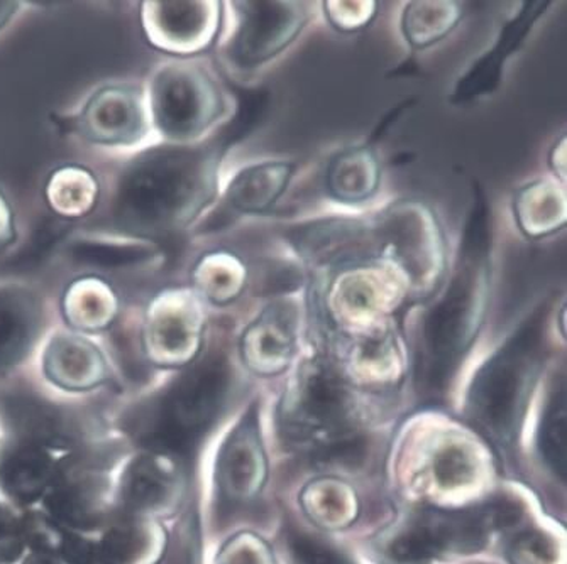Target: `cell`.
<instances>
[{
  "mask_svg": "<svg viewBox=\"0 0 567 564\" xmlns=\"http://www.w3.org/2000/svg\"><path fill=\"white\" fill-rule=\"evenodd\" d=\"M54 477L56 468L43 448L19 443L0 457V487L22 504L43 497Z\"/></svg>",
  "mask_w": 567,
  "mask_h": 564,
  "instance_id": "27",
  "label": "cell"
},
{
  "mask_svg": "<svg viewBox=\"0 0 567 564\" xmlns=\"http://www.w3.org/2000/svg\"><path fill=\"white\" fill-rule=\"evenodd\" d=\"M19 240L18 215L6 191L0 188V255L8 254Z\"/></svg>",
  "mask_w": 567,
  "mask_h": 564,
  "instance_id": "41",
  "label": "cell"
},
{
  "mask_svg": "<svg viewBox=\"0 0 567 564\" xmlns=\"http://www.w3.org/2000/svg\"><path fill=\"white\" fill-rule=\"evenodd\" d=\"M123 313V301L104 275H76L58 300L63 325L80 335H105Z\"/></svg>",
  "mask_w": 567,
  "mask_h": 564,
  "instance_id": "19",
  "label": "cell"
},
{
  "mask_svg": "<svg viewBox=\"0 0 567 564\" xmlns=\"http://www.w3.org/2000/svg\"><path fill=\"white\" fill-rule=\"evenodd\" d=\"M383 282V279L363 271V268L342 275L334 293L336 307H342L349 316L352 313H355V316L373 315L380 307H390L393 294L388 293Z\"/></svg>",
  "mask_w": 567,
  "mask_h": 564,
  "instance_id": "31",
  "label": "cell"
},
{
  "mask_svg": "<svg viewBox=\"0 0 567 564\" xmlns=\"http://www.w3.org/2000/svg\"><path fill=\"white\" fill-rule=\"evenodd\" d=\"M381 169L371 146H355L336 154L326 171V188L339 203L370 200L380 186Z\"/></svg>",
  "mask_w": 567,
  "mask_h": 564,
  "instance_id": "26",
  "label": "cell"
},
{
  "mask_svg": "<svg viewBox=\"0 0 567 564\" xmlns=\"http://www.w3.org/2000/svg\"><path fill=\"white\" fill-rule=\"evenodd\" d=\"M547 316L543 303L483 364L467 393V419L499 448L514 443L546 362Z\"/></svg>",
  "mask_w": 567,
  "mask_h": 564,
  "instance_id": "3",
  "label": "cell"
},
{
  "mask_svg": "<svg viewBox=\"0 0 567 564\" xmlns=\"http://www.w3.org/2000/svg\"><path fill=\"white\" fill-rule=\"evenodd\" d=\"M43 374L60 389L92 390L111 379L107 355L92 336L69 328L56 330L48 336L43 348Z\"/></svg>",
  "mask_w": 567,
  "mask_h": 564,
  "instance_id": "17",
  "label": "cell"
},
{
  "mask_svg": "<svg viewBox=\"0 0 567 564\" xmlns=\"http://www.w3.org/2000/svg\"><path fill=\"white\" fill-rule=\"evenodd\" d=\"M266 476L265 453L255 412H248L230 435L217 461L220 497L229 505L246 504L261 490Z\"/></svg>",
  "mask_w": 567,
  "mask_h": 564,
  "instance_id": "18",
  "label": "cell"
},
{
  "mask_svg": "<svg viewBox=\"0 0 567 564\" xmlns=\"http://www.w3.org/2000/svg\"><path fill=\"white\" fill-rule=\"evenodd\" d=\"M285 543L291 564H352L334 547L297 529H288Z\"/></svg>",
  "mask_w": 567,
  "mask_h": 564,
  "instance_id": "36",
  "label": "cell"
},
{
  "mask_svg": "<svg viewBox=\"0 0 567 564\" xmlns=\"http://www.w3.org/2000/svg\"><path fill=\"white\" fill-rule=\"evenodd\" d=\"M326 15L342 33H352L370 25L377 15V2H323Z\"/></svg>",
  "mask_w": 567,
  "mask_h": 564,
  "instance_id": "37",
  "label": "cell"
},
{
  "mask_svg": "<svg viewBox=\"0 0 567 564\" xmlns=\"http://www.w3.org/2000/svg\"><path fill=\"white\" fill-rule=\"evenodd\" d=\"M230 146L219 129L204 143H155L126 156L102 197L111 230L165 246L194 229L219 198Z\"/></svg>",
  "mask_w": 567,
  "mask_h": 564,
  "instance_id": "1",
  "label": "cell"
},
{
  "mask_svg": "<svg viewBox=\"0 0 567 564\" xmlns=\"http://www.w3.org/2000/svg\"><path fill=\"white\" fill-rule=\"evenodd\" d=\"M230 384L233 368L226 354L202 351L144 415L143 440L156 453H185L223 411Z\"/></svg>",
  "mask_w": 567,
  "mask_h": 564,
  "instance_id": "5",
  "label": "cell"
},
{
  "mask_svg": "<svg viewBox=\"0 0 567 564\" xmlns=\"http://www.w3.org/2000/svg\"><path fill=\"white\" fill-rule=\"evenodd\" d=\"M50 121L60 136L124 156L158 143L143 83H102L75 107L51 114Z\"/></svg>",
  "mask_w": 567,
  "mask_h": 564,
  "instance_id": "6",
  "label": "cell"
},
{
  "mask_svg": "<svg viewBox=\"0 0 567 564\" xmlns=\"http://www.w3.org/2000/svg\"><path fill=\"white\" fill-rule=\"evenodd\" d=\"M351 397L339 372L326 358L307 362L288 394L281 412L284 431L291 440L319 438L313 453L358 435L349 422Z\"/></svg>",
  "mask_w": 567,
  "mask_h": 564,
  "instance_id": "9",
  "label": "cell"
},
{
  "mask_svg": "<svg viewBox=\"0 0 567 564\" xmlns=\"http://www.w3.org/2000/svg\"><path fill=\"white\" fill-rule=\"evenodd\" d=\"M104 186L97 173L89 166H56L48 173L43 182V198L48 210L65 222L85 220L101 208Z\"/></svg>",
  "mask_w": 567,
  "mask_h": 564,
  "instance_id": "23",
  "label": "cell"
},
{
  "mask_svg": "<svg viewBox=\"0 0 567 564\" xmlns=\"http://www.w3.org/2000/svg\"><path fill=\"white\" fill-rule=\"evenodd\" d=\"M181 493V472L166 453L144 455L131 461L121 483V502L133 514H156Z\"/></svg>",
  "mask_w": 567,
  "mask_h": 564,
  "instance_id": "21",
  "label": "cell"
},
{
  "mask_svg": "<svg viewBox=\"0 0 567 564\" xmlns=\"http://www.w3.org/2000/svg\"><path fill=\"white\" fill-rule=\"evenodd\" d=\"M566 443V390L560 387V389L554 390L546 412H544L543 426L539 429V450L547 467L563 480H566L567 476Z\"/></svg>",
  "mask_w": 567,
  "mask_h": 564,
  "instance_id": "32",
  "label": "cell"
},
{
  "mask_svg": "<svg viewBox=\"0 0 567 564\" xmlns=\"http://www.w3.org/2000/svg\"><path fill=\"white\" fill-rule=\"evenodd\" d=\"M255 296H281L295 293L303 284V272L298 265L285 261L259 262L258 268L248 278Z\"/></svg>",
  "mask_w": 567,
  "mask_h": 564,
  "instance_id": "33",
  "label": "cell"
},
{
  "mask_svg": "<svg viewBox=\"0 0 567 564\" xmlns=\"http://www.w3.org/2000/svg\"><path fill=\"white\" fill-rule=\"evenodd\" d=\"M463 18L457 2H410L402 15V31L413 50H425L444 40Z\"/></svg>",
  "mask_w": 567,
  "mask_h": 564,
  "instance_id": "30",
  "label": "cell"
},
{
  "mask_svg": "<svg viewBox=\"0 0 567 564\" xmlns=\"http://www.w3.org/2000/svg\"><path fill=\"white\" fill-rule=\"evenodd\" d=\"M236 28L220 46L230 72H251L290 46L302 33L309 12L302 2H233Z\"/></svg>",
  "mask_w": 567,
  "mask_h": 564,
  "instance_id": "11",
  "label": "cell"
},
{
  "mask_svg": "<svg viewBox=\"0 0 567 564\" xmlns=\"http://www.w3.org/2000/svg\"><path fill=\"white\" fill-rule=\"evenodd\" d=\"M50 320L43 291L19 278H0V375L18 368L33 354Z\"/></svg>",
  "mask_w": 567,
  "mask_h": 564,
  "instance_id": "14",
  "label": "cell"
},
{
  "mask_svg": "<svg viewBox=\"0 0 567 564\" xmlns=\"http://www.w3.org/2000/svg\"><path fill=\"white\" fill-rule=\"evenodd\" d=\"M259 547H252L241 540H234L224 547L217 564H259Z\"/></svg>",
  "mask_w": 567,
  "mask_h": 564,
  "instance_id": "42",
  "label": "cell"
},
{
  "mask_svg": "<svg viewBox=\"0 0 567 564\" xmlns=\"http://www.w3.org/2000/svg\"><path fill=\"white\" fill-rule=\"evenodd\" d=\"M553 2L532 0L522 6L520 12L506 22L488 53L474 61L471 69L457 80L450 102L453 105H467L480 98L488 97L502 85L506 61L511 60L532 33L535 22L539 21Z\"/></svg>",
  "mask_w": 567,
  "mask_h": 564,
  "instance_id": "16",
  "label": "cell"
},
{
  "mask_svg": "<svg viewBox=\"0 0 567 564\" xmlns=\"http://www.w3.org/2000/svg\"><path fill=\"white\" fill-rule=\"evenodd\" d=\"M24 564H62L53 553L48 551H34L25 557Z\"/></svg>",
  "mask_w": 567,
  "mask_h": 564,
  "instance_id": "44",
  "label": "cell"
},
{
  "mask_svg": "<svg viewBox=\"0 0 567 564\" xmlns=\"http://www.w3.org/2000/svg\"><path fill=\"white\" fill-rule=\"evenodd\" d=\"M298 258L319 268L368 261L377 254L373 226L354 218H322L285 232Z\"/></svg>",
  "mask_w": 567,
  "mask_h": 564,
  "instance_id": "15",
  "label": "cell"
},
{
  "mask_svg": "<svg viewBox=\"0 0 567 564\" xmlns=\"http://www.w3.org/2000/svg\"><path fill=\"white\" fill-rule=\"evenodd\" d=\"M520 515L508 499L464 511L424 509L388 541L384 557L392 564H424L444 553H476L492 531L515 524Z\"/></svg>",
  "mask_w": 567,
  "mask_h": 564,
  "instance_id": "7",
  "label": "cell"
},
{
  "mask_svg": "<svg viewBox=\"0 0 567 564\" xmlns=\"http://www.w3.org/2000/svg\"><path fill=\"white\" fill-rule=\"evenodd\" d=\"M24 534L21 525L0 508V563L11 564L21 556Z\"/></svg>",
  "mask_w": 567,
  "mask_h": 564,
  "instance_id": "39",
  "label": "cell"
},
{
  "mask_svg": "<svg viewBox=\"0 0 567 564\" xmlns=\"http://www.w3.org/2000/svg\"><path fill=\"white\" fill-rule=\"evenodd\" d=\"M518 229L528 239H543L566 226V197L549 181H535L515 195Z\"/></svg>",
  "mask_w": 567,
  "mask_h": 564,
  "instance_id": "28",
  "label": "cell"
},
{
  "mask_svg": "<svg viewBox=\"0 0 567 564\" xmlns=\"http://www.w3.org/2000/svg\"><path fill=\"white\" fill-rule=\"evenodd\" d=\"M58 551L69 564H101L97 544L70 532H66Z\"/></svg>",
  "mask_w": 567,
  "mask_h": 564,
  "instance_id": "40",
  "label": "cell"
},
{
  "mask_svg": "<svg viewBox=\"0 0 567 564\" xmlns=\"http://www.w3.org/2000/svg\"><path fill=\"white\" fill-rule=\"evenodd\" d=\"M434 473L439 485L454 489L470 482L473 476V463L466 451L461 450L460 447H447L435 458Z\"/></svg>",
  "mask_w": 567,
  "mask_h": 564,
  "instance_id": "38",
  "label": "cell"
},
{
  "mask_svg": "<svg viewBox=\"0 0 567 564\" xmlns=\"http://www.w3.org/2000/svg\"><path fill=\"white\" fill-rule=\"evenodd\" d=\"M295 175L293 163L268 161L237 173L223 194L220 217L262 215L274 208Z\"/></svg>",
  "mask_w": 567,
  "mask_h": 564,
  "instance_id": "22",
  "label": "cell"
},
{
  "mask_svg": "<svg viewBox=\"0 0 567 564\" xmlns=\"http://www.w3.org/2000/svg\"><path fill=\"white\" fill-rule=\"evenodd\" d=\"M47 508L58 525L94 529L104 521V490L92 480L63 482L51 490Z\"/></svg>",
  "mask_w": 567,
  "mask_h": 564,
  "instance_id": "29",
  "label": "cell"
},
{
  "mask_svg": "<svg viewBox=\"0 0 567 564\" xmlns=\"http://www.w3.org/2000/svg\"><path fill=\"white\" fill-rule=\"evenodd\" d=\"M249 271L245 262L229 250H213L192 265L188 286L205 306L226 307L248 288Z\"/></svg>",
  "mask_w": 567,
  "mask_h": 564,
  "instance_id": "25",
  "label": "cell"
},
{
  "mask_svg": "<svg viewBox=\"0 0 567 564\" xmlns=\"http://www.w3.org/2000/svg\"><path fill=\"white\" fill-rule=\"evenodd\" d=\"M54 254L70 265L82 268L85 271L83 274L97 275L105 272H155L163 269L168 259L162 243L114 230L73 229L54 250Z\"/></svg>",
  "mask_w": 567,
  "mask_h": 564,
  "instance_id": "13",
  "label": "cell"
},
{
  "mask_svg": "<svg viewBox=\"0 0 567 564\" xmlns=\"http://www.w3.org/2000/svg\"><path fill=\"white\" fill-rule=\"evenodd\" d=\"M377 255L402 269L416 293L437 290L444 272V239L431 210L416 201L388 208L373 226Z\"/></svg>",
  "mask_w": 567,
  "mask_h": 564,
  "instance_id": "10",
  "label": "cell"
},
{
  "mask_svg": "<svg viewBox=\"0 0 567 564\" xmlns=\"http://www.w3.org/2000/svg\"><path fill=\"white\" fill-rule=\"evenodd\" d=\"M200 550L197 512L190 508L184 518L176 522L172 536L166 541L165 551L156 564H200Z\"/></svg>",
  "mask_w": 567,
  "mask_h": 564,
  "instance_id": "34",
  "label": "cell"
},
{
  "mask_svg": "<svg viewBox=\"0 0 567 564\" xmlns=\"http://www.w3.org/2000/svg\"><path fill=\"white\" fill-rule=\"evenodd\" d=\"M297 311L293 304L274 303L245 330L241 354L256 374L277 375L290 364L295 352Z\"/></svg>",
  "mask_w": 567,
  "mask_h": 564,
  "instance_id": "20",
  "label": "cell"
},
{
  "mask_svg": "<svg viewBox=\"0 0 567 564\" xmlns=\"http://www.w3.org/2000/svg\"><path fill=\"white\" fill-rule=\"evenodd\" d=\"M492 211L482 186L474 185L456 268L444 293L422 318L415 383L425 396L444 393L482 330L492 291Z\"/></svg>",
  "mask_w": 567,
  "mask_h": 564,
  "instance_id": "2",
  "label": "cell"
},
{
  "mask_svg": "<svg viewBox=\"0 0 567 564\" xmlns=\"http://www.w3.org/2000/svg\"><path fill=\"white\" fill-rule=\"evenodd\" d=\"M143 86L158 143H204L226 125V90L204 58H165Z\"/></svg>",
  "mask_w": 567,
  "mask_h": 564,
  "instance_id": "4",
  "label": "cell"
},
{
  "mask_svg": "<svg viewBox=\"0 0 567 564\" xmlns=\"http://www.w3.org/2000/svg\"><path fill=\"white\" fill-rule=\"evenodd\" d=\"M223 12L216 0H143L137 21L153 50L166 58H198L219 40Z\"/></svg>",
  "mask_w": 567,
  "mask_h": 564,
  "instance_id": "12",
  "label": "cell"
},
{
  "mask_svg": "<svg viewBox=\"0 0 567 564\" xmlns=\"http://www.w3.org/2000/svg\"><path fill=\"white\" fill-rule=\"evenodd\" d=\"M205 303L188 284L162 288L137 313V335L147 365L184 368L204 351Z\"/></svg>",
  "mask_w": 567,
  "mask_h": 564,
  "instance_id": "8",
  "label": "cell"
},
{
  "mask_svg": "<svg viewBox=\"0 0 567 564\" xmlns=\"http://www.w3.org/2000/svg\"><path fill=\"white\" fill-rule=\"evenodd\" d=\"M101 564H134L144 550V536L131 524L114 525L97 544Z\"/></svg>",
  "mask_w": 567,
  "mask_h": 564,
  "instance_id": "35",
  "label": "cell"
},
{
  "mask_svg": "<svg viewBox=\"0 0 567 564\" xmlns=\"http://www.w3.org/2000/svg\"><path fill=\"white\" fill-rule=\"evenodd\" d=\"M31 8L24 0H0V36Z\"/></svg>",
  "mask_w": 567,
  "mask_h": 564,
  "instance_id": "43",
  "label": "cell"
},
{
  "mask_svg": "<svg viewBox=\"0 0 567 564\" xmlns=\"http://www.w3.org/2000/svg\"><path fill=\"white\" fill-rule=\"evenodd\" d=\"M6 422L19 441L33 447H72L73 431L69 419L58 407L34 396H11L2 404Z\"/></svg>",
  "mask_w": 567,
  "mask_h": 564,
  "instance_id": "24",
  "label": "cell"
}]
</instances>
